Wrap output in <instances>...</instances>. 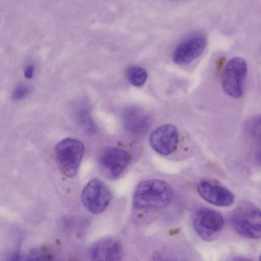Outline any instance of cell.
<instances>
[{
  "label": "cell",
  "mask_w": 261,
  "mask_h": 261,
  "mask_svg": "<svg viewBox=\"0 0 261 261\" xmlns=\"http://www.w3.org/2000/svg\"><path fill=\"white\" fill-rule=\"evenodd\" d=\"M173 196L171 186L161 179H149L140 182L133 197V205L137 210L161 209L171 203Z\"/></svg>",
  "instance_id": "1"
},
{
  "label": "cell",
  "mask_w": 261,
  "mask_h": 261,
  "mask_svg": "<svg viewBox=\"0 0 261 261\" xmlns=\"http://www.w3.org/2000/svg\"><path fill=\"white\" fill-rule=\"evenodd\" d=\"M229 221L233 230L239 235L250 239L260 238V211L253 204L240 203L232 211Z\"/></svg>",
  "instance_id": "2"
},
{
  "label": "cell",
  "mask_w": 261,
  "mask_h": 261,
  "mask_svg": "<svg viewBox=\"0 0 261 261\" xmlns=\"http://www.w3.org/2000/svg\"><path fill=\"white\" fill-rule=\"evenodd\" d=\"M85 151L83 143L73 138H66L59 142L55 148V157L60 172L72 178L77 173Z\"/></svg>",
  "instance_id": "3"
},
{
  "label": "cell",
  "mask_w": 261,
  "mask_h": 261,
  "mask_svg": "<svg viewBox=\"0 0 261 261\" xmlns=\"http://www.w3.org/2000/svg\"><path fill=\"white\" fill-rule=\"evenodd\" d=\"M247 72V64L243 59L234 57L227 62L221 79L222 88L227 95L234 98L242 96Z\"/></svg>",
  "instance_id": "4"
},
{
  "label": "cell",
  "mask_w": 261,
  "mask_h": 261,
  "mask_svg": "<svg viewBox=\"0 0 261 261\" xmlns=\"http://www.w3.org/2000/svg\"><path fill=\"white\" fill-rule=\"evenodd\" d=\"M131 157L124 150L113 147L102 149L98 157V165L101 173L107 178L120 177L127 168Z\"/></svg>",
  "instance_id": "5"
},
{
  "label": "cell",
  "mask_w": 261,
  "mask_h": 261,
  "mask_svg": "<svg viewBox=\"0 0 261 261\" xmlns=\"http://www.w3.org/2000/svg\"><path fill=\"white\" fill-rule=\"evenodd\" d=\"M192 223L198 236L203 240L210 241L220 233L224 225V219L219 212L202 207L194 213Z\"/></svg>",
  "instance_id": "6"
},
{
  "label": "cell",
  "mask_w": 261,
  "mask_h": 261,
  "mask_svg": "<svg viewBox=\"0 0 261 261\" xmlns=\"http://www.w3.org/2000/svg\"><path fill=\"white\" fill-rule=\"evenodd\" d=\"M112 194L108 186L100 179L93 178L85 186L82 193V201L91 213H102L111 201Z\"/></svg>",
  "instance_id": "7"
},
{
  "label": "cell",
  "mask_w": 261,
  "mask_h": 261,
  "mask_svg": "<svg viewBox=\"0 0 261 261\" xmlns=\"http://www.w3.org/2000/svg\"><path fill=\"white\" fill-rule=\"evenodd\" d=\"M178 141L176 127L171 124L162 125L154 129L150 135L149 142L152 149L163 155L172 153Z\"/></svg>",
  "instance_id": "8"
},
{
  "label": "cell",
  "mask_w": 261,
  "mask_h": 261,
  "mask_svg": "<svg viewBox=\"0 0 261 261\" xmlns=\"http://www.w3.org/2000/svg\"><path fill=\"white\" fill-rule=\"evenodd\" d=\"M206 39L202 35H196L179 43L174 49L172 60L174 63L185 65L191 63L203 53Z\"/></svg>",
  "instance_id": "9"
},
{
  "label": "cell",
  "mask_w": 261,
  "mask_h": 261,
  "mask_svg": "<svg viewBox=\"0 0 261 261\" xmlns=\"http://www.w3.org/2000/svg\"><path fill=\"white\" fill-rule=\"evenodd\" d=\"M197 190L204 200L218 206H229L234 201L233 195L229 190L209 180L200 181Z\"/></svg>",
  "instance_id": "10"
},
{
  "label": "cell",
  "mask_w": 261,
  "mask_h": 261,
  "mask_svg": "<svg viewBox=\"0 0 261 261\" xmlns=\"http://www.w3.org/2000/svg\"><path fill=\"white\" fill-rule=\"evenodd\" d=\"M122 245L117 239L107 237L95 242L90 251L91 261H121Z\"/></svg>",
  "instance_id": "11"
},
{
  "label": "cell",
  "mask_w": 261,
  "mask_h": 261,
  "mask_svg": "<svg viewBox=\"0 0 261 261\" xmlns=\"http://www.w3.org/2000/svg\"><path fill=\"white\" fill-rule=\"evenodd\" d=\"M123 122L124 127L129 132L141 136L147 132L150 120L143 110L137 107H130L124 111Z\"/></svg>",
  "instance_id": "12"
},
{
  "label": "cell",
  "mask_w": 261,
  "mask_h": 261,
  "mask_svg": "<svg viewBox=\"0 0 261 261\" xmlns=\"http://www.w3.org/2000/svg\"><path fill=\"white\" fill-rule=\"evenodd\" d=\"M76 121L80 127L86 133H92L95 130V126L90 117L89 109L82 105L76 113Z\"/></svg>",
  "instance_id": "13"
},
{
  "label": "cell",
  "mask_w": 261,
  "mask_h": 261,
  "mask_svg": "<svg viewBox=\"0 0 261 261\" xmlns=\"http://www.w3.org/2000/svg\"><path fill=\"white\" fill-rule=\"evenodd\" d=\"M127 77L129 82L136 87L143 86L147 79V72L143 68L132 66L127 71Z\"/></svg>",
  "instance_id": "14"
},
{
  "label": "cell",
  "mask_w": 261,
  "mask_h": 261,
  "mask_svg": "<svg viewBox=\"0 0 261 261\" xmlns=\"http://www.w3.org/2000/svg\"><path fill=\"white\" fill-rule=\"evenodd\" d=\"M27 257V261H55L50 251L42 247L32 249Z\"/></svg>",
  "instance_id": "15"
},
{
  "label": "cell",
  "mask_w": 261,
  "mask_h": 261,
  "mask_svg": "<svg viewBox=\"0 0 261 261\" xmlns=\"http://www.w3.org/2000/svg\"><path fill=\"white\" fill-rule=\"evenodd\" d=\"M151 261H187L183 257L168 251H156L151 257Z\"/></svg>",
  "instance_id": "16"
},
{
  "label": "cell",
  "mask_w": 261,
  "mask_h": 261,
  "mask_svg": "<svg viewBox=\"0 0 261 261\" xmlns=\"http://www.w3.org/2000/svg\"><path fill=\"white\" fill-rule=\"evenodd\" d=\"M31 87L26 84H20L14 90L12 98L14 100L19 101L26 97L31 92Z\"/></svg>",
  "instance_id": "17"
},
{
  "label": "cell",
  "mask_w": 261,
  "mask_h": 261,
  "mask_svg": "<svg viewBox=\"0 0 261 261\" xmlns=\"http://www.w3.org/2000/svg\"><path fill=\"white\" fill-rule=\"evenodd\" d=\"M7 261H27V257L19 252L15 251L8 256Z\"/></svg>",
  "instance_id": "18"
},
{
  "label": "cell",
  "mask_w": 261,
  "mask_h": 261,
  "mask_svg": "<svg viewBox=\"0 0 261 261\" xmlns=\"http://www.w3.org/2000/svg\"><path fill=\"white\" fill-rule=\"evenodd\" d=\"M34 72V66L30 64L25 68L24 75L27 79H30L33 76Z\"/></svg>",
  "instance_id": "19"
},
{
  "label": "cell",
  "mask_w": 261,
  "mask_h": 261,
  "mask_svg": "<svg viewBox=\"0 0 261 261\" xmlns=\"http://www.w3.org/2000/svg\"><path fill=\"white\" fill-rule=\"evenodd\" d=\"M225 61V58L224 57H220L217 61H216V72L217 74H219L221 71V69L222 68L224 62Z\"/></svg>",
  "instance_id": "20"
},
{
  "label": "cell",
  "mask_w": 261,
  "mask_h": 261,
  "mask_svg": "<svg viewBox=\"0 0 261 261\" xmlns=\"http://www.w3.org/2000/svg\"><path fill=\"white\" fill-rule=\"evenodd\" d=\"M228 261H253L251 259L242 256H236L231 257Z\"/></svg>",
  "instance_id": "21"
}]
</instances>
